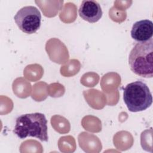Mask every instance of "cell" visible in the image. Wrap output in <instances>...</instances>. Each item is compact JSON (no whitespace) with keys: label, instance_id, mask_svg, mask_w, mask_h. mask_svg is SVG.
I'll list each match as a JSON object with an SVG mask.
<instances>
[{"label":"cell","instance_id":"1","mask_svg":"<svg viewBox=\"0 0 153 153\" xmlns=\"http://www.w3.org/2000/svg\"><path fill=\"white\" fill-rule=\"evenodd\" d=\"M47 120L44 114L35 112L19 116L16 118L13 131L22 139L27 137H34L41 141L47 142Z\"/></svg>","mask_w":153,"mask_h":153},{"label":"cell","instance_id":"2","mask_svg":"<svg viewBox=\"0 0 153 153\" xmlns=\"http://www.w3.org/2000/svg\"><path fill=\"white\" fill-rule=\"evenodd\" d=\"M153 39L137 42L128 56L131 71L137 75L151 78L153 76Z\"/></svg>","mask_w":153,"mask_h":153},{"label":"cell","instance_id":"3","mask_svg":"<svg viewBox=\"0 0 153 153\" xmlns=\"http://www.w3.org/2000/svg\"><path fill=\"white\" fill-rule=\"evenodd\" d=\"M124 102L130 112L143 111L151 106L152 96L148 85L140 80L128 84L124 88Z\"/></svg>","mask_w":153,"mask_h":153},{"label":"cell","instance_id":"4","mask_svg":"<svg viewBox=\"0 0 153 153\" xmlns=\"http://www.w3.org/2000/svg\"><path fill=\"white\" fill-rule=\"evenodd\" d=\"M15 23L23 32L28 34L35 33L40 27L41 14L33 6H26L20 8L14 17Z\"/></svg>","mask_w":153,"mask_h":153},{"label":"cell","instance_id":"5","mask_svg":"<svg viewBox=\"0 0 153 153\" xmlns=\"http://www.w3.org/2000/svg\"><path fill=\"white\" fill-rule=\"evenodd\" d=\"M78 14L84 20L93 23L102 17L103 12L100 5L94 0H84L78 9Z\"/></svg>","mask_w":153,"mask_h":153},{"label":"cell","instance_id":"6","mask_svg":"<svg viewBox=\"0 0 153 153\" xmlns=\"http://www.w3.org/2000/svg\"><path fill=\"white\" fill-rule=\"evenodd\" d=\"M153 23L148 19L136 22L131 30V38L137 42H145L152 38Z\"/></svg>","mask_w":153,"mask_h":153}]
</instances>
